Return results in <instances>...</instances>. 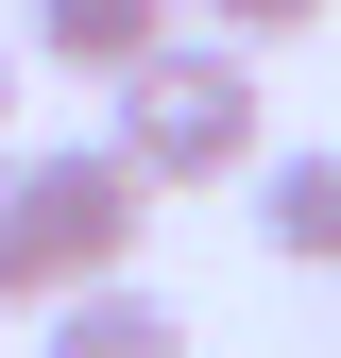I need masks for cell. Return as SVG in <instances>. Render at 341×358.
Segmentation results:
<instances>
[{"label": "cell", "mask_w": 341, "mask_h": 358, "mask_svg": "<svg viewBox=\"0 0 341 358\" xmlns=\"http://www.w3.org/2000/svg\"><path fill=\"white\" fill-rule=\"evenodd\" d=\"M103 154L137 171V188H256V154H273V120H256V52H222V34L137 52V69H119Z\"/></svg>", "instance_id": "6da1fadb"}, {"label": "cell", "mask_w": 341, "mask_h": 358, "mask_svg": "<svg viewBox=\"0 0 341 358\" xmlns=\"http://www.w3.org/2000/svg\"><path fill=\"white\" fill-rule=\"evenodd\" d=\"M52 358H188V324L119 273V290H68V307H52Z\"/></svg>", "instance_id": "5b68a950"}, {"label": "cell", "mask_w": 341, "mask_h": 358, "mask_svg": "<svg viewBox=\"0 0 341 358\" xmlns=\"http://www.w3.org/2000/svg\"><path fill=\"white\" fill-rule=\"evenodd\" d=\"M0 188H17V256H34V307L68 290H119L154 239V188L119 171L103 137H52V154H0Z\"/></svg>", "instance_id": "7a4b0ae2"}, {"label": "cell", "mask_w": 341, "mask_h": 358, "mask_svg": "<svg viewBox=\"0 0 341 358\" xmlns=\"http://www.w3.org/2000/svg\"><path fill=\"white\" fill-rule=\"evenodd\" d=\"M0 307H34V256H17V188H0Z\"/></svg>", "instance_id": "52a82bcc"}, {"label": "cell", "mask_w": 341, "mask_h": 358, "mask_svg": "<svg viewBox=\"0 0 341 358\" xmlns=\"http://www.w3.org/2000/svg\"><path fill=\"white\" fill-rule=\"evenodd\" d=\"M170 17H188V34H222V52H290L324 0H170Z\"/></svg>", "instance_id": "8992f818"}, {"label": "cell", "mask_w": 341, "mask_h": 358, "mask_svg": "<svg viewBox=\"0 0 341 358\" xmlns=\"http://www.w3.org/2000/svg\"><path fill=\"white\" fill-rule=\"evenodd\" d=\"M256 239L290 273H341V154H256Z\"/></svg>", "instance_id": "277c9868"}, {"label": "cell", "mask_w": 341, "mask_h": 358, "mask_svg": "<svg viewBox=\"0 0 341 358\" xmlns=\"http://www.w3.org/2000/svg\"><path fill=\"white\" fill-rule=\"evenodd\" d=\"M0 137H17V69H0Z\"/></svg>", "instance_id": "ba28073f"}, {"label": "cell", "mask_w": 341, "mask_h": 358, "mask_svg": "<svg viewBox=\"0 0 341 358\" xmlns=\"http://www.w3.org/2000/svg\"><path fill=\"white\" fill-rule=\"evenodd\" d=\"M170 34H188L170 0H34V52H52V69H85V85H119L137 52H170Z\"/></svg>", "instance_id": "3957f363"}]
</instances>
